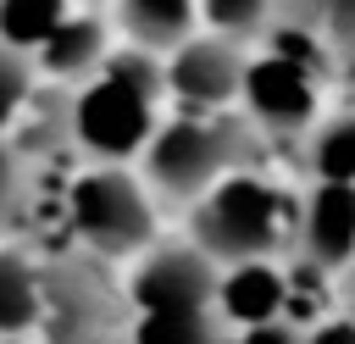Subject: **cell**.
I'll return each mask as SVG.
<instances>
[{
	"mask_svg": "<svg viewBox=\"0 0 355 344\" xmlns=\"http://www.w3.org/2000/svg\"><path fill=\"white\" fill-rule=\"evenodd\" d=\"M216 289L222 272L200 244H155L128 277V300L139 311H216Z\"/></svg>",
	"mask_w": 355,
	"mask_h": 344,
	"instance_id": "cell-6",
	"label": "cell"
},
{
	"mask_svg": "<svg viewBox=\"0 0 355 344\" xmlns=\"http://www.w3.org/2000/svg\"><path fill=\"white\" fill-rule=\"evenodd\" d=\"M261 155V133L233 111H178L144 150V183L172 205H200L222 178L250 172Z\"/></svg>",
	"mask_w": 355,
	"mask_h": 344,
	"instance_id": "cell-2",
	"label": "cell"
},
{
	"mask_svg": "<svg viewBox=\"0 0 355 344\" xmlns=\"http://www.w3.org/2000/svg\"><path fill=\"white\" fill-rule=\"evenodd\" d=\"M44 322V261L0 250V338H17Z\"/></svg>",
	"mask_w": 355,
	"mask_h": 344,
	"instance_id": "cell-14",
	"label": "cell"
},
{
	"mask_svg": "<svg viewBox=\"0 0 355 344\" xmlns=\"http://www.w3.org/2000/svg\"><path fill=\"white\" fill-rule=\"evenodd\" d=\"M33 72H39V61H33L28 50H11V44L0 39V133L17 128L22 105L33 100Z\"/></svg>",
	"mask_w": 355,
	"mask_h": 344,
	"instance_id": "cell-19",
	"label": "cell"
},
{
	"mask_svg": "<svg viewBox=\"0 0 355 344\" xmlns=\"http://www.w3.org/2000/svg\"><path fill=\"white\" fill-rule=\"evenodd\" d=\"M216 311L233 327H272L288 316V272L277 261H239L222 272Z\"/></svg>",
	"mask_w": 355,
	"mask_h": 344,
	"instance_id": "cell-10",
	"label": "cell"
},
{
	"mask_svg": "<svg viewBox=\"0 0 355 344\" xmlns=\"http://www.w3.org/2000/svg\"><path fill=\"white\" fill-rule=\"evenodd\" d=\"M244 78L250 55L239 50V39L222 33H194L183 50L166 55V94L183 111H227L233 100H244Z\"/></svg>",
	"mask_w": 355,
	"mask_h": 344,
	"instance_id": "cell-7",
	"label": "cell"
},
{
	"mask_svg": "<svg viewBox=\"0 0 355 344\" xmlns=\"http://www.w3.org/2000/svg\"><path fill=\"white\" fill-rule=\"evenodd\" d=\"M327 6H333V0H272V17L288 22V28H311V33H322Z\"/></svg>",
	"mask_w": 355,
	"mask_h": 344,
	"instance_id": "cell-22",
	"label": "cell"
},
{
	"mask_svg": "<svg viewBox=\"0 0 355 344\" xmlns=\"http://www.w3.org/2000/svg\"><path fill=\"white\" fill-rule=\"evenodd\" d=\"M28 200H33V172H28V161H22L11 144H0V227H22Z\"/></svg>",
	"mask_w": 355,
	"mask_h": 344,
	"instance_id": "cell-20",
	"label": "cell"
},
{
	"mask_svg": "<svg viewBox=\"0 0 355 344\" xmlns=\"http://www.w3.org/2000/svg\"><path fill=\"white\" fill-rule=\"evenodd\" d=\"M316 183H355V111L322 122L311 133V150H305Z\"/></svg>",
	"mask_w": 355,
	"mask_h": 344,
	"instance_id": "cell-17",
	"label": "cell"
},
{
	"mask_svg": "<svg viewBox=\"0 0 355 344\" xmlns=\"http://www.w3.org/2000/svg\"><path fill=\"white\" fill-rule=\"evenodd\" d=\"M0 344H17V338H0Z\"/></svg>",
	"mask_w": 355,
	"mask_h": 344,
	"instance_id": "cell-25",
	"label": "cell"
},
{
	"mask_svg": "<svg viewBox=\"0 0 355 344\" xmlns=\"http://www.w3.org/2000/svg\"><path fill=\"white\" fill-rule=\"evenodd\" d=\"M72 17V0H0V39L11 50L39 55L44 39Z\"/></svg>",
	"mask_w": 355,
	"mask_h": 344,
	"instance_id": "cell-16",
	"label": "cell"
},
{
	"mask_svg": "<svg viewBox=\"0 0 355 344\" xmlns=\"http://www.w3.org/2000/svg\"><path fill=\"white\" fill-rule=\"evenodd\" d=\"M100 255H44V338L50 344H122V311Z\"/></svg>",
	"mask_w": 355,
	"mask_h": 344,
	"instance_id": "cell-5",
	"label": "cell"
},
{
	"mask_svg": "<svg viewBox=\"0 0 355 344\" xmlns=\"http://www.w3.org/2000/svg\"><path fill=\"white\" fill-rule=\"evenodd\" d=\"M316 89H322V78H316L311 67H300V61L266 50V55L250 61L244 111H250L255 128L288 139V133H305V128H311V117H316Z\"/></svg>",
	"mask_w": 355,
	"mask_h": 344,
	"instance_id": "cell-8",
	"label": "cell"
},
{
	"mask_svg": "<svg viewBox=\"0 0 355 344\" xmlns=\"http://www.w3.org/2000/svg\"><path fill=\"white\" fill-rule=\"evenodd\" d=\"M67 239L78 250L116 261L155 250V205L150 183H139L128 166H89L67 183Z\"/></svg>",
	"mask_w": 355,
	"mask_h": 344,
	"instance_id": "cell-4",
	"label": "cell"
},
{
	"mask_svg": "<svg viewBox=\"0 0 355 344\" xmlns=\"http://www.w3.org/2000/svg\"><path fill=\"white\" fill-rule=\"evenodd\" d=\"M28 166L39 161H55L67 150H78V128H72V89L67 83H50V89H33V100L22 105L11 139H6Z\"/></svg>",
	"mask_w": 355,
	"mask_h": 344,
	"instance_id": "cell-11",
	"label": "cell"
},
{
	"mask_svg": "<svg viewBox=\"0 0 355 344\" xmlns=\"http://www.w3.org/2000/svg\"><path fill=\"white\" fill-rule=\"evenodd\" d=\"M222 344H305L288 322H272V327H239V333H227Z\"/></svg>",
	"mask_w": 355,
	"mask_h": 344,
	"instance_id": "cell-23",
	"label": "cell"
},
{
	"mask_svg": "<svg viewBox=\"0 0 355 344\" xmlns=\"http://www.w3.org/2000/svg\"><path fill=\"white\" fill-rule=\"evenodd\" d=\"M305 344H355V316H327L305 333Z\"/></svg>",
	"mask_w": 355,
	"mask_h": 344,
	"instance_id": "cell-24",
	"label": "cell"
},
{
	"mask_svg": "<svg viewBox=\"0 0 355 344\" xmlns=\"http://www.w3.org/2000/svg\"><path fill=\"white\" fill-rule=\"evenodd\" d=\"M300 250L322 272L355 266V183H316L300 205Z\"/></svg>",
	"mask_w": 355,
	"mask_h": 344,
	"instance_id": "cell-9",
	"label": "cell"
},
{
	"mask_svg": "<svg viewBox=\"0 0 355 344\" xmlns=\"http://www.w3.org/2000/svg\"><path fill=\"white\" fill-rule=\"evenodd\" d=\"M194 0H116V22L128 33V44L172 55L194 39Z\"/></svg>",
	"mask_w": 355,
	"mask_h": 344,
	"instance_id": "cell-13",
	"label": "cell"
},
{
	"mask_svg": "<svg viewBox=\"0 0 355 344\" xmlns=\"http://www.w3.org/2000/svg\"><path fill=\"white\" fill-rule=\"evenodd\" d=\"M194 244L222 266H239V261H272L288 239H300V205L266 183L261 172H233L222 178L200 205H194V222H189Z\"/></svg>",
	"mask_w": 355,
	"mask_h": 344,
	"instance_id": "cell-3",
	"label": "cell"
},
{
	"mask_svg": "<svg viewBox=\"0 0 355 344\" xmlns=\"http://www.w3.org/2000/svg\"><path fill=\"white\" fill-rule=\"evenodd\" d=\"M105 17H94V11H72L50 39H44V50L33 55L39 61V72L50 78V83H89L100 67H105Z\"/></svg>",
	"mask_w": 355,
	"mask_h": 344,
	"instance_id": "cell-12",
	"label": "cell"
},
{
	"mask_svg": "<svg viewBox=\"0 0 355 344\" xmlns=\"http://www.w3.org/2000/svg\"><path fill=\"white\" fill-rule=\"evenodd\" d=\"M166 94V61L155 50H111L105 67L72 89V128H78V150H89L100 166H122L133 155L150 150V139L161 133L155 105Z\"/></svg>",
	"mask_w": 355,
	"mask_h": 344,
	"instance_id": "cell-1",
	"label": "cell"
},
{
	"mask_svg": "<svg viewBox=\"0 0 355 344\" xmlns=\"http://www.w3.org/2000/svg\"><path fill=\"white\" fill-rule=\"evenodd\" d=\"M200 17L211 22V33L222 39H255V33H272V0H200Z\"/></svg>",
	"mask_w": 355,
	"mask_h": 344,
	"instance_id": "cell-18",
	"label": "cell"
},
{
	"mask_svg": "<svg viewBox=\"0 0 355 344\" xmlns=\"http://www.w3.org/2000/svg\"><path fill=\"white\" fill-rule=\"evenodd\" d=\"M322 39L333 44V55L355 61V0H333L327 6V22H322Z\"/></svg>",
	"mask_w": 355,
	"mask_h": 344,
	"instance_id": "cell-21",
	"label": "cell"
},
{
	"mask_svg": "<svg viewBox=\"0 0 355 344\" xmlns=\"http://www.w3.org/2000/svg\"><path fill=\"white\" fill-rule=\"evenodd\" d=\"M222 311H139L128 344H222Z\"/></svg>",
	"mask_w": 355,
	"mask_h": 344,
	"instance_id": "cell-15",
	"label": "cell"
}]
</instances>
